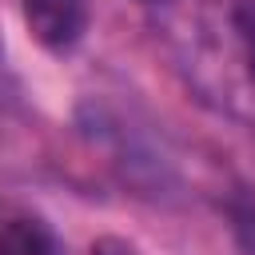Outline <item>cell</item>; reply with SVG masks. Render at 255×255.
Returning <instances> with one entry per match:
<instances>
[{"mask_svg": "<svg viewBox=\"0 0 255 255\" xmlns=\"http://www.w3.org/2000/svg\"><path fill=\"white\" fill-rule=\"evenodd\" d=\"M139 4H167V0H139Z\"/></svg>", "mask_w": 255, "mask_h": 255, "instance_id": "obj_4", "label": "cell"}, {"mask_svg": "<svg viewBox=\"0 0 255 255\" xmlns=\"http://www.w3.org/2000/svg\"><path fill=\"white\" fill-rule=\"evenodd\" d=\"M88 255H135V251H131L124 239H112V235H108V239H96Z\"/></svg>", "mask_w": 255, "mask_h": 255, "instance_id": "obj_3", "label": "cell"}, {"mask_svg": "<svg viewBox=\"0 0 255 255\" xmlns=\"http://www.w3.org/2000/svg\"><path fill=\"white\" fill-rule=\"evenodd\" d=\"M0 255H60V243L40 211L0 203Z\"/></svg>", "mask_w": 255, "mask_h": 255, "instance_id": "obj_2", "label": "cell"}, {"mask_svg": "<svg viewBox=\"0 0 255 255\" xmlns=\"http://www.w3.org/2000/svg\"><path fill=\"white\" fill-rule=\"evenodd\" d=\"M88 0H24V24L48 52H68L88 32Z\"/></svg>", "mask_w": 255, "mask_h": 255, "instance_id": "obj_1", "label": "cell"}]
</instances>
